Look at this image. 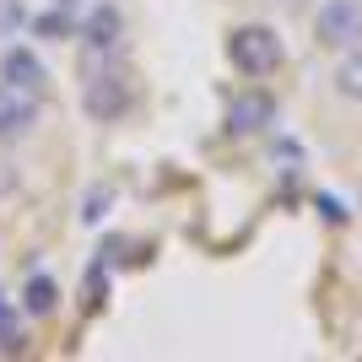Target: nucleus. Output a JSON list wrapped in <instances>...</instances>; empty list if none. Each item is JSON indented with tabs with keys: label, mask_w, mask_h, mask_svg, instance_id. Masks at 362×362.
Returning a JSON list of instances; mask_svg holds the SVG:
<instances>
[{
	"label": "nucleus",
	"mask_w": 362,
	"mask_h": 362,
	"mask_svg": "<svg viewBox=\"0 0 362 362\" xmlns=\"http://www.w3.org/2000/svg\"><path fill=\"white\" fill-rule=\"evenodd\" d=\"M76 33L87 38V49H119V38H124V16H119V6H92L81 22H76Z\"/></svg>",
	"instance_id": "nucleus-7"
},
{
	"label": "nucleus",
	"mask_w": 362,
	"mask_h": 362,
	"mask_svg": "<svg viewBox=\"0 0 362 362\" xmlns=\"http://www.w3.org/2000/svg\"><path fill=\"white\" fill-rule=\"evenodd\" d=\"M0 81H6V87H16V92L44 98L49 71H44V60H38L33 49H6V54H0Z\"/></svg>",
	"instance_id": "nucleus-5"
},
{
	"label": "nucleus",
	"mask_w": 362,
	"mask_h": 362,
	"mask_svg": "<svg viewBox=\"0 0 362 362\" xmlns=\"http://www.w3.org/2000/svg\"><path fill=\"white\" fill-rule=\"evenodd\" d=\"M0 335H6V346H16L22 335H16V325H11V303H6V292H0Z\"/></svg>",
	"instance_id": "nucleus-12"
},
{
	"label": "nucleus",
	"mask_w": 362,
	"mask_h": 362,
	"mask_svg": "<svg viewBox=\"0 0 362 362\" xmlns=\"http://www.w3.org/2000/svg\"><path fill=\"white\" fill-rule=\"evenodd\" d=\"M227 60H233V71H238V76L265 81V76L281 71L287 49H281V38H276V28H265V22H243V28L227 33Z\"/></svg>",
	"instance_id": "nucleus-1"
},
{
	"label": "nucleus",
	"mask_w": 362,
	"mask_h": 362,
	"mask_svg": "<svg viewBox=\"0 0 362 362\" xmlns=\"http://www.w3.org/2000/svg\"><path fill=\"white\" fill-rule=\"evenodd\" d=\"M103 206H108V189L98 184L87 200H81V222H103Z\"/></svg>",
	"instance_id": "nucleus-11"
},
{
	"label": "nucleus",
	"mask_w": 362,
	"mask_h": 362,
	"mask_svg": "<svg viewBox=\"0 0 362 362\" xmlns=\"http://www.w3.org/2000/svg\"><path fill=\"white\" fill-rule=\"evenodd\" d=\"M314 44L319 49H357L362 44V0H325L314 16Z\"/></svg>",
	"instance_id": "nucleus-2"
},
{
	"label": "nucleus",
	"mask_w": 362,
	"mask_h": 362,
	"mask_svg": "<svg viewBox=\"0 0 362 362\" xmlns=\"http://www.w3.org/2000/svg\"><path fill=\"white\" fill-rule=\"evenodd\" d=\"M0 189H11V173H0Z\"/></svg>",
	"instance_id": "nucleus-14"
},
{
	"label": "nucleus",
	"mask_w": 362,
	"mask_h": 362,
	"mask_svg": "<svg viewBox=\"0 0 362 362\" xmlns=\"http://www.w3.org/2000/svg\"><path fill=\"white\" fill-rule=\"evenodd\" d=\"M38 124V98L33 92H16L0 81V141H16Z\"/></svg>",
	"instance_id": "nucleus-6"
},
{
	"label": "nucleus",
	"mask_w": 362,
	"mask_h": 362,
	"mask_svg": "<svg viewBox=\"0 0 362 362\" xmlns=\"http://www.w3.org/2000/svg\"><path fill=\"white\" fill-rule=\"evenodd\" d=\"M81 108H87V119H98V124L119 119L124 108H130V81H124L119 71L87 76V87H81Z\"/></svg>",
	"instance_id": "nucleus-3"
},
{
	"label": "nucleus",
	"mask_w": 362,
	"mask_h": 362,
	"mask_svg": "<svg viewBox=\"0 0 362 362\" xmlns=\"http://www.w3.org/2000/svg\"><path fill=\"white\" fill-rule=\"evenodd\" d=\"M335 92L346 98V103H362V44L357 49H341V65H335Z\"/></svg>",
	"instance_id": "nucleus-8"
},
{
	"label": "nucleus",
	"mask_w": 362,
	"mask_h": 362,
	"mask_svg": "<svg viewBox=\"0 0 362 362\" xmlns=\"http://www.w3.org/2000/svg\"><path fill=\"white\" fill-rule=\"evenodd\" d=\"M54 303H60V287H54L49 276H33L28 292H22V308H28L33 319H49V314H54Z\"/></svg>",
	"instance_id": "nucleus-9"
},
{
	"label": "nucleus",
	"mask_w": 362,
	"mask_h": 362,
	"mask_svg": "<svg viewBox=\"0 0 362 362\" xmlns=\"http://www.w3.org/2000/svg\"><path fill=\"white\" fill-rule=\"evenodd\" d=\"M271 119H276V98L265 87H249L227 103V130H233V136H259Z\"/></svg>",
	"instance_id": "nucleus-4"
},
{
	"label": "nucleus",
	"mask_w": 362,
	"mask_h": 362,
	"mask_svg": "<svg viewBox=\"0 0 362 362\" xmlns=\"http://www.w3.org/2000/svg\"><path fill=\"white\" fill-rule=\"evenodd\" d=\"M33 28L44 33V38H65V33H76V22H71V11H65V6H54V11L33 16Z\"/></svg>",
	"instance_id": "nucleus-10"
},
{
	"label": "nucleus",
	"mask_w": 362,
	"mask_h": 362,
	"mask_svg": "<svg viewBox=\"0 0 362 362\" xmlns=\"http://www.w3.org/2000/svg\"><path fill=\"white\" fill-rule=\"evenodd\" d=\"M16 16H22V11H16L11 0H6V6H0V28H16Z\"/></svg>",
	"instance_id": "nucleus-13"
}]
</instances>
